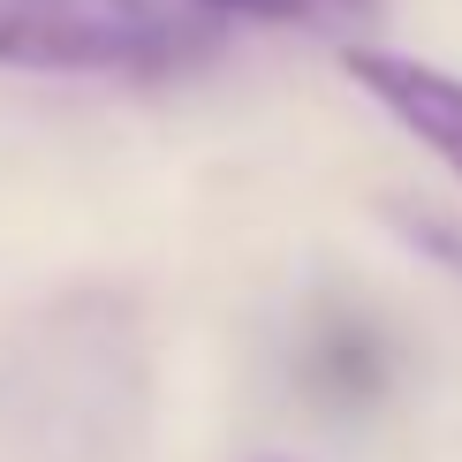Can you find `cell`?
Segmentation results:
<instances>
[{
  "label": "cell",
  "mask_w": 462,
  "mask_h": 462,
  "mask_svg": "<svg viewBox=\"0 0 462 462\" xmlns=\"http://www.w3.org/2000/svg\"><path fill=\"white\" fill-rule=\"evenodd\" d=\"M189 8L303 31V38H341V46H372V31L387 23V0H189Z\"/></svg>",
  "instance_id": "277c9868"
},
{
  "label": "cell",
  "mask_w": 462,
  "mask_h": 462,
  "mask_svg": "<svg viewBox=\"0 0 462 462\" xmlns=\"http://www.w3.org/2000/svg\"><path fill=\"white\" fill-rule=\"evenodd\" d=\"M258 462H281V455H258Z\"/></svg>",
  "instance_id": "5b68a950"
},
{
  "label": "cell",
  "mask_w": 462,
  "mask_h": 462,
  "mask_svg": "<svg viewBox=\"0 0 462 462\" xmlns=\"http://www.w3.org/2000/svg\"><path fill=\"white\" fill-rule=\"evenodd\" d=\"M341 76L462 182V76L455 69H432L394 46H341Z\"/></svg>",
  "instance_id": "3957f363"
},
{
  "label": "cell",
  "mask_w": 462,
  "mask_h": 462,
  "mask_svg": "<svg viewBox=\"0 0 462 462\" xmlns=\"http://www.w3.org/2000/svg\"><path fill=\"white\" fill-rule=\"evenodd\" d=\"M220 23L189 0H0V69L8 76H160L198 69Z\"/></svg>",
  "instance_id": "7a4b0ae2"
},
{
  "label": "cell",
  "mask_w": 462,
  "mask_h": 462,
  "mask_svg": "<svg viewBox=\"0 0 462 462\" xmlns=\"http://www.w3.org/2000/svg\"><path fill=\"white\" fill-rule=\"evenodd\" d=\"M144 402L137 334L99 296L15 319L0 349V462H122Z\"/></svg>",
  "instance_id": "6da1fadb"
}]
</instances>
